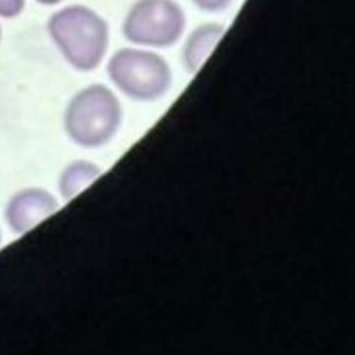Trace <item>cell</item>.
I'll return each mask as SVG.
<instances>
[{
  "label": "cell",
  "mask_w": 355,
  "mask_h": 355,
  "mask_svg": "<svg viewBox=\"0 0 355 355\" xmlns=\"http://www.w3.org/2000/svg\"><path fill=\"white\" fill-rule=\"evenodd\" d=\"M49 33L65 60L79 71H92L108 49V25L94 10L73 4L54 12L47 22Z\"/></svg>",
  "instance_id": "obj_1"
},
{
  "label": "cell",
  "mask_w": 355,
  "mask_h": 355,
  "mask_svg": "<svg viewBox=\"0 0 355 355\" xmlns=\"http://www.w3.org/2000/svg\"><path fill=\"white\" fill-rule=\"evenodd\" d=\"M122 119L118 97L104 85L94 83L78 92L67 105L64 126L78 146L97 148L116 133Z\"/></svg>",
  "instance_id": "obj_2"
},
{
  "label": "cell",
  "mask_w": 355,
  "mask_h": 355,
  "mask_svg": "<svg viewBox=\"0 0 355 355\" xmlns=\"http://www.w3.org/2000/svg\"><path fill=\"white\" fill-rule=\"evenodd\" d=\"M111 82L128 97L137 101H154L171 87L169 64L159 54L141 49H119L107 65Z\"/></svg>",
  "instance_id": "obj_3"
},
{
  "label": "cell",
  "mask_w": 355,
  "mask_h": 355,
  "mask_svg": "<svg viewBox=\"0 0 355 355\" xmlns=\"http://www.w3.org/2000/svg\"><path fill=\"white\" fill-rule=\"evenodd\" d=\"M184 26V11L175 0H137L129 8L122 31L135 44L169 47L180 39Z\"/></svg>",
  "instance_id": "obj_4"
},
{
  "label": "cell",
  "mask_w": 355,
  "mask_h": 355,
  "mask_svg": "<svg viewBox=\"0 0 355 355\" xmlns=\"http://www.w3.org/2000/svg\"><path fill=\"white\" fill-rule=\"evenodd\" d=\"M58 208L53 194L43 189H24L18 191L6 208V219L17 233H25Z\"/></svg>",
  "instance_id": "obj_5"
},
{
  "label": "cell",
  "mask_w": 355,
  "mask_h": 355,
  "mask_svg": "<svg viewBox=\"0 0 355 355\" xmlns=\"http://www.w3.org/2000/svg\"><path fill=\"white\" fill-rule=\"evenodd\" d=\"M225 26L218 22H205L197 26L183 46V64L190 73H196L223 36Z\"/></svg>",
  "instance_id": "obj_6"
},
{
  "label": "cell",
  "mask_w": 355,
  "mask_h": 355,
  "mask_svg": "<svg viewBox=\"0 0 355 355\" xmlns=\"http://www.w3.org/2000/svg\"><path fill=\"white\" fill-rule=\"evenodd\" d=\"M101 175V169L90 161L71 162L60 176V193L65 200L73 198L86 186L93 183Z\"/></svg>",
  "instance_id": "obj_7"
},
{
  "label": "cell",
  "mask_w": 355,
  "mask_h": 355,
  "mask_svg": "<svg viewBox=\"0 0 355 355\" xmlns=\"http://www.w3.org/2000/svg\"><path fill=\"white\" fill-rule=\"evenodd\" d=\"M25 0H0V15L1 17H15L24 8Z\"/></svg>",
  "instance_id": "obj_8"
},
{
  "label": "cell",
  "mask_w": 355,
  "mask_h": 355,
  "mask_svg": "<svg viewBox=\"0 0 355 355\" xmlns=\"http://www.w3.org/2000/svg\"><path fill=\"white\" fill-rule=\"evenodd\" d=\"M196 6L204 11H211V12H218L225 10L232 0H193Z\"/></svg>",
  "instance_id": "obj_9"
},
{
  "label": "cell",
  "mask_w": 355,
  "mask_h": 355,
  "mask_svg": "<svg viewBox=\"0 0 355 355\" xmlns=\"http://www.w3.org/2000/svg\"><path fill=\"white\" fill-rule=\"evenodd\" d=\"M36 1H39V3H42V4H46V6H53V4L60 3L61 0H36Z\"/></svg>",
  "instance_id": "obj_10"
},
{
  "label": "cell",
  "mask_w": 355,
  "mask_h": 355,
  "mask_svg": "<svg viewBox=\"0 0 355 355\" xmlns=\"http://www.w3.org/2000/svg\"><path fill=\"white\" fill-rule=\"evenodd\" d=\"M0 240H1V232H0Z\"/></svg>",
  "instance_id": "obj_11"
},
{
  "label": "cell",
  "mask_w": 355,
  "mask_h": 355,
  "mask_svg": "<svg viewBox=\"0 0 355 355\" xmlns=\"http://www.w3.org/2000/svg\"><path fill=\"white\" fill-rule=\"evenodd\" d=\"M0 36H1V29H0Z\"/></svg>",
  "instance_id": "obj_12"
}]
</instances>
